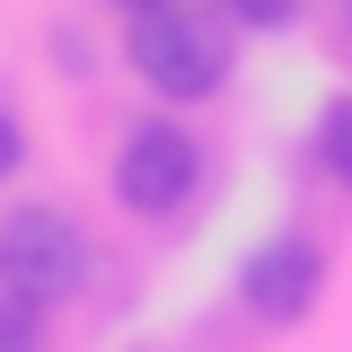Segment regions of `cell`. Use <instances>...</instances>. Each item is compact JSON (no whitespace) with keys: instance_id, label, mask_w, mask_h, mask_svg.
Returning <instances> with one entry per match:
<instances>
[{"instance_id":"cell-1","label":"cell","mask_w":352,"mask_h":352,"mask_svg":"<svg viewBox=\"0 0 352 352\" xmlns=\"http://www.w3.org/2000/svg\"><path fill=\"white\" fill-rule=\"evenodd\" d=\"M124 53L150 97L203 106L229 88V18L220 9H185V0H141L124 27Z\"/></svg>"},{"instance_id":"cell-2","label":"cell","mask_w":352,"mask_h":352,"mask_svg":"<svg viewBox=\"0 0 352 352\" xmlns=\"http://www.w3.org/2000/svg\"><path fill=\"white\" fill-rule=\"evenodd\" d=\"M80 282H88V238H80L71 212L18 203V212L0 220V291H18V300H36V308H62Z\"/></svg>"},{"instance_id":"cell-3","label":"cell","mask_w":352,"mask_h":352,"mask_svg":"<svg viewBox=\"0 0 352 352\" xmlns=\"http://www.w3.org/2000/svg\"><path fill=\"white\" fill-rule=\"evenodd\" d=\"M203 185V150L176 115H141V124L115 141V203L141 220H176Z\"/></svg>"},{"instance_id":"cell-4","label":"cell","mask_w":352,"mask_h":352,"mask_svg":"<svg viewBox=\"0 0 352 352\" xmlns=\"http://www.w3.org/2000/svg\"><path fill=\"white\" fill-rule=\"evenodd\" d=\"M317 291H326V256H317V238H300V229H273L256 256L238 264V308L264 317V326H300L308 308H317Z\"/></svg>"},{"instance_id":"cell-5","label":"cell","mask_w":352,"mask_h":352,"mask_svg":"<svg viewBox=\"0 0 352 352\" xmlns=\"http://www.w3.org/2000/svg\"><path fill=\"white\" fill-rule=\"evenodd\" d=\"M308 150H317V168L352 194V97H335V106L317 115V141H308Z\"/></svg>"},{"instance_id":"cell-6","label":"cell","mask_w":352,"mask_h":352,"mask_svg":"<svg viewBox=\"0 0 352 352\" xmlns=\"http://www.w3.org/2000/svg\"><path fill=\"white\" fill-rule=\"evenodd\" d=\"M0 352H44V308L0 291Z\"/></svg>"},{"instance_id":"cell-7","label":"cell","mask_w":352,"mask_h":352,"mask_svg":"<svg viewBox=\"0 0 352 352\" xmlns=\"http://www.w3.org/2000/svg\"><path fill=\"white\" fill-rule=\"evenodd\" d=\"M220 18L247 36H282V27H300V0H220Z\"/></svg>"},{"instance_id":"cell-8","label":"cell","mask_w":352,"mask_h":352,"mask_svg":"<svg viewBox=\"0 0 352 352\" xmlns=\"http://www.w3.org/2000/svg\"><path fill=\"white\" fill-rule=\"evenodd\" d=\"M27 168V132H18V115H0V185Z\"/></svg>"},{"instance_id":"cell-9","label":"cell","mask_w":352,"mask_h":352,"mask_svg":"<svg viewBox=\"0 0 352 352\" xmlns=\"http://www.w3.org/2000/svg\"><path fill=\"white\" fill-rule=\"evenodd\" d=\"M344 18H352V0H344Z\"/></svg>"},{"instance_id":"cell-10","label":"cell","mask_w":352,"mask_h":352,"mask_svg":"<svg viewBox=\"0 0 352 352\" xmlns=\"http://www.w3.org/2000/svg\"><path fill=\"white\" fill-rule=\"evenodd\" d=\"M132 9H141V0H132Z\"/></svg>"}]
</instances>
